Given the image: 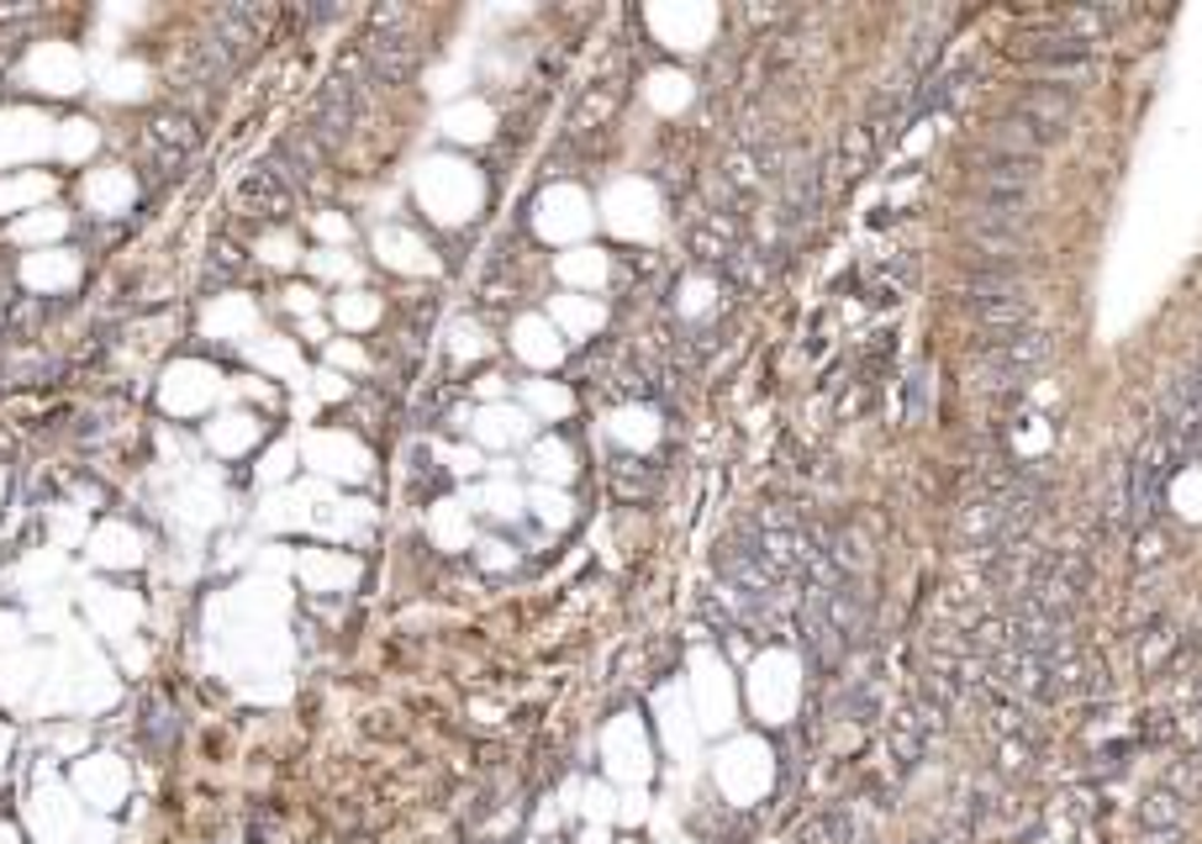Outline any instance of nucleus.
Returning a JSON list of instances; mask_svg holds the SVG:
<instances>
[{"label":"nucleus","mask_w":1202,"mask_h":844,"mask_svg":"<svg viewBox=\"0 0 1202 844\" xmlns=\"http://www.w3.org/2000/svg\"><path fill=\"white\" fill-rule=\"evenodd\" d=\"M265 22H269L265 6H222L217 17H212V26H206V38L191 49L185 85H201V90L227 85V79L254 58L259 38H265Z\"/></svg>","instance_id":"obj_1"},{"label":"nucleus","mask_w":1202,"mask_h":844,"mask_svg":"<svg viewBox=\"0 0 1202 844\" xmlns=\"http://www.w3.org/2000/svg\"><path fill=\"white\" fill-rule=\"evenodd\" d=\"M375 90H380V85L369 79V70L359 64V53H354V58H343V64L333 70V79H328V85L312 96V111H307V127H301V132H307V138L322 148V153H328V148H337L364 121V111H369V96H375Z\"/></svg>","instance_id":"obj_2"},{"label":"nucleus","mask_w":1202,"mask_h":844,"mask_svg":"<svg viewBox=\"0 0 1202 844\" xmlns=\"http://www.w3.org/2000/svg\"><path fill=\"white\" fill-rule=\"evenodd\" d=\"M359 64L369 70L375 85H401V79L417 74V64H422V43H417L411 11H401V6L375 11V26H369V38L359 43Z\"/></svg>","instance_id":"obj_3"},{"label":"nucleus","mask_w":1202,"mask_h":844,"mask_svg":"<svg viewBox=\"0 0 1202 844\" xmlns=\"http://www.w3.org/2000/svg\"><path fill=\"white\" fill-rule=\"evenodd\" d=\"M195 148H201V127L185 111H174V117H153L143 127L138 159L148 164V174H174V169H185L195 159Z\"/></svg>","instance_id":"obj_4"},{"label":"nucleus","mask_w":1202,"mask_h":844,"mask_svg":"<svg viewBox=\"0 0 1202 844\" xmlns=\"http://www.w3.org/2000/svg\"><path fill=\"white\" fill-rule=\"evenodd\" d=\"M238 201H243V212H254V217H286L290 212V201H296V185H290L280 169H269V164H259L248 180L238 185Z\"/></svg>","instance_id":"obj_5"},{"label":"nucleus","mask_w":1202,"mask_h":844,"mask_svg":"<svg viewBox=\"0 0 1202 844\" xmlns=\"http://www.w3.org/2000/svg\"><path fill=\"white\" fill-rule=\"evenodd\" d=\"M265 164H269V169H280L290 185H312V180H316V164H322V148H316L312 138L301 132V127H296V132H286L280 143L269 148Z\"/></svg>","instance_id":"obj_6"},{"label":"nucleus","mask_w":1202,"mask_h":844,"mask_svg":"<svg viewBox=\"0 0 1202 844\" xmlns=\"http://www.w3.org/2000/svg\"><path fill=\"white\" fill-rule=\"evenodd\" d=\"M1039 164L1034 159H1008V153H981V185L986 191H1034Z\"/></svg>","instance_id":"obj_7"},{"label":"nucleus","mask_w":1202,"mask_h":844,"mask_svg":"<svg viewBox=\"0 0 1202 844\" xmlns=\"http://www.w3.org/2000/svg\"><path fill=\"white\" fill-rule=\"evenodd\" d=\"M1018 117L1044 127V132H1060V127L1071 121V96H1065V90H1050V85H1039V90H1029V96L1018 100Z\"/></svg>","instance_id":"obj_8"},{"label":"nucleus","mask_w":1202,"mask_h":844,"mask_svg":"<svg viewBox=\"0 0 1202 844\" xmlns=\"http://www.w3.org/2000/svg\"><path fill=\"white\" fill-rule=\"evenodd\" d=\"M970 307H976V322H981L986 333L997 328V338H1008V328H1023L1029 312H1034L1023 296H997V301H970Z\"/></svg>","instance_id":"obj_9"},{"label":"nucleus","mask_w":1202,"mask_h":844,"mask_svg":"<svg viewBox=\"0 0 1202 844\" xmlns=\"http://www.w3.org/2000/svg\"><path fill=\"white\" fill-rule=\"evenodd\" d=\"M1139 819H1145V829H1181L1187 802H1181L1177 792H1150L1145 797V808H1139Z\"/></svg>","instance_id":"obj_10"},{"label":"nucleus","mask_w":1202,"mask_h":844,"mask_svg":"<svg viewBox=\"0 0 1202 844\" xmlns=\"http://www.w3.org/2000/svg\"><path fill=\"white\" fill-rule=\"evenodd\" d=\"M1198 787H1202V771H1198V766H1177V771H1166V792H1177V797L1187 792V797H1192Z\"/></svg>","instance_id":"obj_11"},{"label":"nucleus","mask_w":1202,"mask_h":844,"mask_svg":"<svg viewBox=\"0 0 1202 844\" xmlns=\"http://www.w3.org/2000/svg\"><path fill=\"white\" fill-rule=\"evenodd\" d=\"M222 259H212V269H206V280H233V269H238V254L233 248H217Z\"/></svg>","instance_id":"obj_12"}]
</instances>
